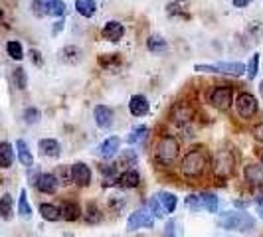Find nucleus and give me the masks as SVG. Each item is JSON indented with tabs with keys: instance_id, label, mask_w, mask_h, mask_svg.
<instances>
[{
	"instance_id": "nucleus-2",
	"label": "nucleus",
	"mask_w": 263,
	"mask_h": 237,
	"mask_svg": "<svg viewBox=\"0 0 263 237\" xmlns=\"http://www.w3.org/2000/svg\"><path fill=\"white\" fill-rule=\"evenodd\" d=\"M220 225L228 231H251L255 227V220L246 211H224L220 215Z\"/></svg>"
},
{
	"instance_id": "nucleus-37",
	"label": "nucleus",
	"mask_w": 263,
	"mask_h": 237,
	"mask_svg": "<svg viewBox=\"0 0 263 237\" xmlns=\"http://www.w3.org/2000/svg\"><path fill=\"white\" fill-rule=\"evenodd\" d=\"M32 12L36 14L38 18L48 14V2L46 0H32Z\"/></svg>"
},
{
	"instance_id": "nucleus-7",
	"label": "nucleus",
	"mask_w": 263,
	"mask_h": 237,
	"mask_svg": "<svg viewBox=\"0 0 263 237\" xmlns=\"http://www.w3.org/2000/svg\"><path fill=\"white\" fill-rule=\"evenodd\" d=\"M155 225V218L153 213L146 210V208H141V210L133 211L127 220V231H137L141 227H153Z\"/></svg>"
},
{
	"instance_id": "nucleus-11",
	"label": "nucleus",
	"mask_w": 263,
	"mask_h": 237,
	"mask_svg": "<svg viewBox=\"0 0 263 237\" xmlns=\"http://www.w3.org/2000/svg\"><path fill=\"white\" fill-rule=\"evenodd\" d=\"M243 178L250 186H263V166L261 164H246Z\"/></svg>"
},
{
	"instance_id": "nucleus-45",
	"label": "nucleus",
	"mask_w": 263,
	"mask_h": 237,
	"mask_svg": "<svg viewBox=\"0 0 263 237\" xmlns=\"http://www.w3.org/2000/svg\"><path fill=\"white\" fill-rule=\"evenodd\" d=\"M234 2V6H237V8H243V6H248L251 0H232Z\"/></svg>"
},
{
	"instance_id": "nucleus-28",
	"label": "nucleus",
	"mask_w": 263,
	"mask_h": 237,
	"mask_svg": "<svg viewBox=\"0 0 263 237\" xmlns=\"http://www.w3.org/2000/svg\"><path fill=\"white\" fill-rule=\"evenodd\" d=\"M0 218L2 220H12V196L10 194H4L0 198Z\"/></svg>"
},
{
	"instance_id": "nucleus-24",
	"label": "nucleus",
	"mask_w": 263,
	"mask_h": 237,
	"mask_svg": "<svg viewBox=\"0 0 263 237\" xmlns=\"http://www.w3.org/2000/svg\"><path fill=\"white\" fill-rule=\"evenodd\" d=\"M137 164V152L131 150V148H127V150H121V156L117 160V166L119 168H127V170H131V166Z\"/></svg>"
},
{
	"instance_id": "nucleus-46",
	"label": "nucleus",
	"mask_w": 263,
	"mask_h": 237,
	"mask_svg": "<svg viewBox=\"0 0 263 237\" xmlns=\"http://www.w3.org/2000/svg\"><path fill=\"white\" fill-rule=\"evenodd\" d=\"M62 28H64V22L60 20V22H58V24L53 26V34H58V32H62Z\"/></svg>"
},
{
	"instance_id": "nucleus-20",
	"label": "nucleus",
	"mask_w": 263,
	"mask_h": 237,
	"mask_svg": "<svg viewBox=\"0 0 263 237\" xmlns=\"http://www.w3.org/2000/svg\"><path fill=\"white\" fill-rule=\"evenodd\" d=\"M198 198H200L202 210L210 211V213H216V211H218V198H216V194H212V192H200Z\"/></svg>"
},
{
	"instance_id": "nucleus-13",
	"label": "nucleus",
	"mask_w": 263,
	"mask_h": 237,
	"mask_svg": "<svg viewBox=\"0 0 263 237\" xmlns=\"http://www.w3.org/2000/svg\"><path fill=\"white\" fill-rule=\"evenodd\" d=\"M129 111L133 117H145L148 113V101L145 95H133L129 101Z\"/></svg>"
},
{
	"instance_id": "nucleus-14",
	"label": "nucleus",
	"mask_w": 263,
	"mask_h": 237,
	"mask_svg": "<svg viewBox=\"0 0 263 237\" xmlns=\"http://www.w3.org/2000/svg\"><path fill=\"white\" fill-rule=\"evenodd\" d=\"M38 148H40V154H44V156H48V158L60 156V152H62L60 143L53 141V139H42L38 143Z\"/></svg>"
},
{
	"instance_id": "nucleus-31",
	"label": "nucleus",
	"mask_w": 263,
	"mask_h": 237,
	"mask_svg": "<svg viewBox=\"0 0 263 237\" xmlns=\"http://www.w3.org/2000/svg\"><path fill=\"white\" fill-rule=\"evenodd\" d=\"M18 211H20V215H22V218H26V220L32 215V208H30V202H28L26 190H22V192H20V200H18Z\"/></svg>"
},
{
	"instance_id": "nucleus-18",
	"label": "nucleus",
	"mask_w": 263,
	"mask_h": 237,
	"mask_svg": "<svg viewBox=\"0 0 263 237\" xmlns=\"http://www.w3.org/2000/svg\"><path fill=\"white\" fill-rule=\"evenodd\" d=\"M157 200H158V204L162 206L164 213H172V211L176 210L178 198L174 196L172 192H158V194H157Z\"/></svg>"
},
{
	"instance_id": "nucleus-1",
	"label": "nucleus",
	"mask_w": 263,
	"mask_h": 237,
	"mask_svg": "<svg viewBox=\"0 0 263 237\" xmlns=\"http://www.w3.org/2000/svg\"><path fill=\"white\" fill-rule=\"evenodd\" d=\"M208 168V154L204 148H190L184 154L182 162H180V172L188 176V178H200L204 176V172Z\"/></svg>"
},
{
	"instance_id": "nucleus-12",
	"label": "nucleus",
	"mask_w": 263,
	"mask_h": 237,
	"mask_svg": "<svg viewBox=\"0 0 263 237\" xmlns=\"http://www.w3.org/2000/svg\"><path fill=\"white\" fill-rule=\"evenodd\" d=\"M93 117H95V123L99 129H111L113 125V111L105 105H97L95 111H93Z\"/></svg>"
},
{
	"instance_id": "nucleus-36",
	"label": "nucleus",
	"mask_w": 263,
	"mask_h": 237,
	"mask_svg": "<svg viewBox=\"0 0 263 237\" xmlns=\"http://www.w3.org/2000/svg\"><path fill=\"white\" fill-rule=\"evenodd\" d=\"M146 206H148L146 210L151 211V213H155V218H162V215H164V210H162V206L158 204L157 196H153V198H151V200L146 202Z\"/></svg>"
},
{
	"instance_id": "nucleus-42",
	"label": "nucleus",
	"mask_w": 263,
	"mask_h": 237,
	"mask_svg": "<svg viewBox=\"0 0 263 237\" xmlns=\"http://www.w3.org/2000/svg\"><path fill=\"white\" fill-rule=\"evenodd\" d=\"M253 136H255L259 143H263V123H259V125L253 127Z\"/></svg>"
},
{
	"instance_id": "nucleus-21",
	"label": "nucleus",
	"mask_w": 263,
	"mask_h": 237,
	"mask_svg": "<svg viewBox=\"0 0 263 237\" xmlns=\"http://www.w3.org/2000/svg\"><path fill=\"white\" fill-rule=\"evenodd\" d=\"M40 215H42L46 222H58V220H62L60 208L53 206V204H40Z\"/></svg>"
},
{
	"instance_id": "nucleus-22",
	"label": "nucleus",
	"mask_w": 263,
	"mask_h": 237,
	"mask_svg": "<svg viewBox=\"0 0 263 237\" xmlns=\"http://www.w3.org/2000/svg\"><path fill=\"white\" fill-rule=\"evenodd\" d=\"M14 162V150L10 143H0V168H10Z\"/></svg>"
},
{
	"instance_id": "nucleus-43",
	"label": "nucleus",
	"mask_w": 263,
	"mask_h": 237,
	"mask_svg": "<svg viewBox=\"0 0 263 237\" xmlns=\"http://www.w3.org/2000/svg\"><path fill=\"white\" fill-rule=\"evenodd\" d=\"M30 55H32V62H34L36 66H42V64H44V60H42V55H40L38 50H30Z\"/></svg>"
},
{
	"instance_id": "nucleus-27",
	"label": "nucleus",
	"mask_w": 263,
	"mask_h": 237,
	"mask_svg": "<svg viewBox=\"0 0 263 237\" xmlns=\"http://www.w3.org/2000/svg\"><path fill=\"white\" fill-rule=\"evenodd\" d=\"M103 220V211L99 210V206L97 204H89L87 206V210H85V222L89 225H95V224H99Z\"/></svg>"
},
{
	"instance_id": "nucleus-38",
	"label": "nucleus",
	"mask_w": 263,
	"mask_h": 237,
	"mask_svg": "<svg viewBox=\"0 0 263 237\" xmlns=\"http://www.w3.org/2000/svg\"><path fill=\"white\" fill-rule=\"evenodd\" d=\"M125 204H127V200L125 196H111L109 198V208L113 211H121L125 208Z\"/></svg>"
},
{
	"instance_id": "nucleus-40",
	"label": "nucleus",
	"mask_w": 263,
	"mask_h": 237,
	"mask_svg": "<svg viewBox=\"0 0 263 237\" xmlns=\"http://www.w3.org/2000/svg\"><path fill=\"white\" fill-rule=\"evenodd\" d=\"M24 118H26V123L34 125V123H38L40 111H38V109H26V111H24Z\"/></svg>"
},
{
	"instance_id": "nucleus-8",
	"label": "nucleus",
	"mask_w": 263,
	"mask_h": 237,
	"mask_svg": "<svg viewBox=\"0 0 263 237\" xmlns=\"http://www.w3.org/2000/svg\"><path fill=\"white\" fill-rule=\"evenodd\" d=\"M236 111L241 118H251L257 113V99L251 93H241L236 99Z\"/></svg>"
},
{
	"instance_id": "nucleus-25",
	"label": "nucleus",
	"mask_w": 263,
	"mask_h": 237,
	"mask_svg": "<svg viewBox=\"0 0 263 237\" xmlns=\"http://www.w3.org/2000/svg\"><path fill=\"white\" fill-rule=\"evenodd\" d=\"M146 48L153 53H162L168 50V44H166V40L162 38V36H151L148 42H146Z\"/></svg>"
},
{
	"instance_id": "nucleus-47",
	"label": "nucleus",
	"mask_w": 263,
	"mask_h": 237,
	"mask_svg": "<svg viewBox=\"0 0 263 237\" xmlns=\"http://www.w3.org/2000/svg\"><path fill=\"white\" fill-rule=\"evenodd\" d=\"M259 93H261V97H263V81L259 83Z\"/></svg>"
},
{
	"instance_id": "nucleus-41",
	"label": "nucleus",
	"mask_w": 263,
	"mask_h": 237,
	"mask_svg": "<svg viewBox=\"0 0 263 237\" xmlns=\"http://www.w3.org/2000/svg\"><path fill=\"white\" fill-rule=\"evenodd\" d=\"M164 237H176V222L174 220H171L164 225Z\"/></svg>"
},
{
	"instance_id": "nucleus-26",
	"label": "nucleus",
	"mask_w": 263,
	"mask_h": 237,
	"mask_svg": "<svg viewBox=\"0 0 263 237\" xmlns=\"http://www.w3.org/2000/svg\"><path fill=\"white\" fill-rule=\"evenodd\" d=\"M76 8H78V12L81 16L91 18L95 10H97V4H95V0H76Z\"/></svg>"
},
{
	"instance_id": "nucleus-4",
	"label": "nucleus",
	"mask_w": 263,
	"mask_h": 237,
	"mask_svg": "<svg viewBox=\"0 0 263 237\" xmlns=\"http://www.w3.org/2000/svg\"><path fill=\"white\" fill-rule=\"evenodd\" d=\"M178 152H180V145L171 134H164L158 141L157 148H155V156H157L160 164H172L176 160V156H178Z\"/></svg>"
},
{
	"instance_id": "nucleus-44",
	"label": "nucleus",
	"mask_w": 263,
	"mask_h": 237,
	"mask_svg": "<svg viewBox=\"0 0 263 237\" xmlns=\"http://www.w3.org/2000/svg\"><path fill=\"white\" fill-rule=\"evenodd\" d=\"M255 210H257V213H259V218L263 220V198H259V200L255 202Z\"/></svg>"
},
{
	"instance_id": "nucleus-30",
	"label": "nucleus",
	"mask_w": 263,
	"mask_h": 237,
	"mask_svg": "<svg viewBox=\"0 0 263 237\" xmlns=\"http://www.w3.org/2000/svg\"><path fill=\"white\" fill-rule=\"evenodd\" d=\"M6 52H8V55H10L12 60H16V62H20V60L24 57L22 44H20V42H16V40H10V42L6 44Z\"/></svg>"
},
{
	"instance_id": "nucleus-48",
	"label": "nucleus",
	"mask_w": 263,
	"mask_h": 237,
	"mask_svg": "<svg viewBox=\"0 0 263 237\" xmlns=\"http://www.w3.org/2000/svg\"><path fill=\"white\" fill-rule=\"evenodd\" d=\"M261 164H263V154H261Z\"/></svg>"
},
{
	"instance_id": "nucleus-23",
	"label": "nucleus",
	"mask_w": 263,
	"mask_h": 237,
	"mask_svg": "<svg viewBox=\"0 0 263 237\" xmlns=\"http://www.w3.org/2000/svg\"><path fill=\"white\" fill-rule=\"evenodd\" d=\"M16 150H18V160H20V164L30 168V166L34 164V158H32V152H30V148H28L26 143H24V141H18V143H16Z\"/></svg>"
},
{
	"instance_id": "nucleus-29",
	"label": "nucleus",
	"mask_w": 263,
	"mask_h": 237,
	"mask_svg": "<svg viewBox=\"0 0 263 237\" xmlns=\"http://www.w3.org/2000/svg\"><path fill=\"white\" fill-rule=\"evenodd\" d=\"M62 60L66 62V64H78L79 60H81V52H79L78 48H73V46H67L62 50Z\"/></svg>"
},
{
	"instance_id": "nucleus-35",
	"label": "nucleus",
	"mask_w": 263,
	"mask_h": 237,
	"mask_svg": "<svg viewBox=\"0 0 263 237\" xmlns=\"http://www.w3.org/2000/svg\"><path fill=\"white\" fill-rule=\"evenodd\" d=\"M257 69H259V53H253L250 60V64L246 67V73H248V79H253L257 75Z\"/></svg>"
},
{
	"instance_id": "nucleus-9",
	"label": "nucleus",
	"mask_w": 263,
	"mask_h": 237,
	"mask_svg": "<svg viewBox=\"0 0 263 237\" xmlns=\"http://www.w3.org/2000/svg\"><path fill=\"white\" fill-rule=\"evenodd\" d=\"M32 184L38 188L40 192H44V194H55V190H58V178L50 174V172H44V174H38L34 180H32Z\"/></svg>"
},
{
	"instance_id": "nucleus-16",
	"label": "nucleus",
	"mask_w": 263,
	"mask_h": 237,
	"mask_svg": "<svg viewBox=\"0 0 263 237\" xmlns=\"http://www.w3.org/2000/svg\"><path fill=\"white\" fill-rule=\"evenodd\" d=\"M60 213H62V220H66V222H76L81 218V210L76 202H64L60 206Z\"/></svg>"
},
{
	"instance_id": "nucleus-34",
	"label": "nucleus",
	"mask_w": 263,
	"mask_h": 237,
	"mask_svg": "<svg viewBox=\"0 0 263 237\" xmlns=\"http://www.w3.org/2000/svg\"><path fill=\"white\" fill-rule=\"evenodd\" d=\"M14 83H16V87L18 89H26V85H28V79H26V71L22 69V67H16L14 69Z\"/></svg>"
},
{
	"instance_id": "nucleus-33",
	"label": "nucleus",
	"mask_w": 263,
	"mask_h": 237,
	"mask_svg": "<svg viewBox=\"0 0 263 237\" xmlns=\"http://www.w3.org/2000/svg\"><path fill=\"white\" fill-rule=\"evenodd\" d=\"M64 12H66V4L62 2V0H50L48 2V14L50 16H64Z\"/></svg>"
},
{
	"instance_id": "nucleus-10",
	"label": "nucleus",
	"mask_w": 263,
	"mask_h": 237,
	"mask_svg": "<svg viewBox=\"0 0 263 237\" xmlns=\"http://www.w3.org/2000/svg\"><path fill=\"white\" fill-rule=\"evenodd\" d=\"M69 174H71V182H76L78 186L91 184V170L83 162H76L73 166H69Z\"/></svg>"
},
{
	"instance_id": "nucleus-15",
	"label": "nucleus",
	"mask_w": 263,
	"mask_h": 237,
	"mask_svg": "<svg viewBox=\"0 0 263 237\" xmlns=\"http://www.w3.org/2000/svg\"><path fill=\"white\" fill-rule=\"evenodd\" d=\"M123 34H125V28L121 22H115V20L107 22L105 28H103V38L109 40V42H119L123 38Z\"/></svg>"
},
{
	"instance_id": "nucleus-6",
	"label": "nucleus",
	"mask_w": 263,
	"mask_h": 237,
	"mask_svg": "<svg viewBox=\"0 0 263 237\" xmlns=\"http://www.w3.org/2000/svg\"><path fill=\"white\" fill-rule=\"evenodd\" d=\"M194 71H204V73H230V75H243L246 73V66L239 62H228V64H214V66H206V64H198L194 66Z\"/></svg>"
},
{
	"instance_id": "nucleus-32",
	"label": "nucleus",
	"mask_w": 263,
	"mask_h": 237,
	"mask_svg": "<svg viewBox=\"0 0 263 237\" xmlns=\"http://www.w3.org/2000/svg\"><path fill=\"white\" fill-rule=\"evenodd\" d=\"M146 134H148V129L146 127H137V129H133L131 134L127 136V141L131 143V145H135V143H143L146 139Z\"/></svg>"
},
{
	"instance_id": "nucleus-5",
	"label": "nucleus",
	"mask_w": 263,
	"mask_h": 237,
	"mask_svg": "<svg viewBox=\"0 0 263 237\" xmlns=\"http://www.w3.org/2000/svg\"><path fill=\"white\" fill-rule=\"evenodd\" d=\"M208 103L216 109L224 111L234 103V87L230 85H216L208 91Z\"/></svg>"
},
{
	"instance_id": "nucleus-3",
	"label": "nucleus",
	"mask_w": 263,
	"mask_h": 237,
	"mask_svg": "<svg viewBox=\"0 0 263 237\" xmlns=\"http://www.w3.org/2000/svg\"><path fill=\"white\" fill-rule=\"evenodd\" d=\"M212 172L220 180H228L230 176H234V172H236V154H234V150H230V148L218 150L214 160H212Z\"/></svg>"
},
{
	"instance_id": "nucleus-39",
	"label": "nucleus",
	"mask_w": 263,
	"mask_h": 237,
	"mask_svg": "<svg viewBox=\"0 0 263 237\" xmlns=\"http://www.w3.org/2000/svg\"><path fill=\"white\" fill-rule=\"evenodd\" d=\"M186 206L190 208L192 211H200L202 210V204H200V198H198V194H192V196L186 198Z\"/></svg>"
},
{
	"instance_id": "nucleus-17",
	"label": "nucleus",
	"mask_w": 263,
	"mask_h": 237,
	"mask_svg": "<svg viewBox=\"0 0 263 237\" xmlns=\"http://www.w3.org/2000/svg\"><path fill=\"white\" fill-rule=\"evenodd\" d=\"M119 145H121V141H119V136H111V139H107L103 141L99 148H97V152H99V156L103 158H111L115 152L119 150Z\"/></svg>"
},
{
	"instance_id": "nucleus-19",
	"label": "nucleus",
	"mask_w": 263,
	"mask_h": 237,
	"mask_svg": "<svg viewBox=\"0 0 263 237\" xmlns=\"http://www.w3.org/2000/svg\"><path fill=\"white\" fill-rule=\"evenodd\" d=\"M119 184L123 188H137L141 184V174L137 170H125L119 176Z\"/></svg>"
}]
</instances>
